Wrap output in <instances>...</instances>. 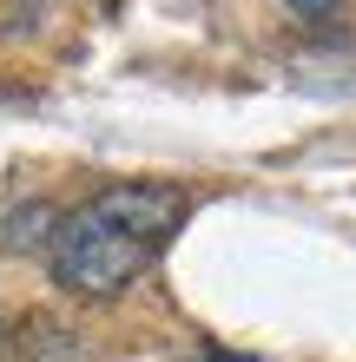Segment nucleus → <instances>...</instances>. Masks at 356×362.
<instances>
[{
  "mask_svg": "<svg viewBox=\"0 0 356 362\" xmlns=\"http://www.w3.org/2000/svg\"><path fill=\"white\" fill-rule=\"evenodd\" d=\"M185 211H192V198L178 185H152V178H125V185L93 191L47 238L53 284L73 296H119L132 276L159 264V250L172 244Z\"/></svg>",
  "mask_w": 356,
  "mask_h": 362,
  "instance_id": "1",
  "label": "nucleus"
},
{
  "mask_svg": "<svg viewBox=\"0 0 356 362\" xmlns=\"http://www.w3.org/2000/svg\"><path fill=\"white\" fill-rule=\"evenodd\" d=\"M13 349H20V362H79V336L53 316H27Z\"/></svg>",
  "mask_w": 356,
  "mask_h": 362,
  "instance_id": "2",
  "label": "nucleus"
},
{
  "mask_svg": "<svg viewBox=\"0 0 356 362\" xmlns=\"http://www.w3.org/2000/svg\"><path fill=\"white\" fill-rule=\"evenodd\" d=\"M53 224H59L53 204H20L13 218H7V230H0V244H7V250H40V244L53 238Z\"/></svg>",
  "mask_w": 356,
  "mask_h": 362,
  "instance_id": "3",
  "label": "nucleus"
},
{
  "mask_svg": "<svg viewBox=\"0 0 356 362\" xmlns=\"http://www.w3.org/2000/svg\"><path fill=\"white\" fill-rule=\"evenodd\" d=\"M284 7H290V13H304V20H330L343 0H284Z\"/></svg>",
  "mask_w": 356,
  "mask_h": 362,
  "instance_id": "4",
  "label": "nucleus"
}]
</instances>
